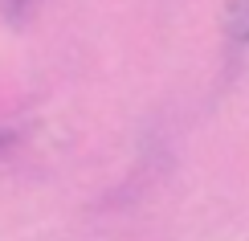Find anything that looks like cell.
<instances>
[{
    "label": "cell",
    "mask_w": 249,
    "mask_h": 241,
    "mask_svg": "<svg viewBox=\"0 0 249 241\" xmlns=\"http://www.w3.org/2000/svg\"><path fill=\"white\" fill-rule=\"evenodd\" d=\"M225 33L233 41H249V0H229V8H225Z\"/></svg>",
    "instance_id": "1"
}]
</instances>
